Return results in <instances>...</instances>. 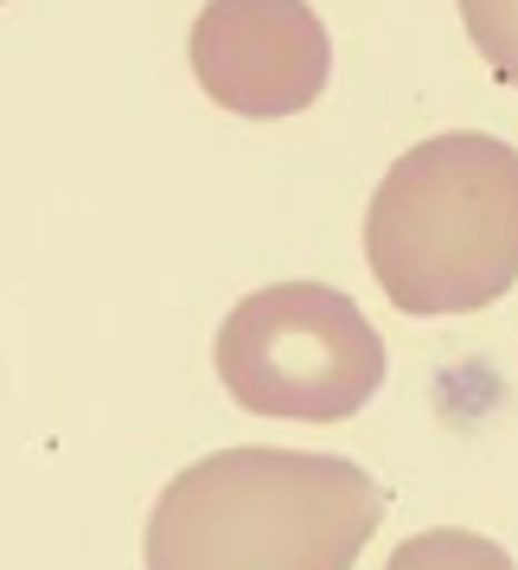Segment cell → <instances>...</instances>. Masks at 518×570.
<instances>
[{"mask_svg":"<svg viewBox=\"0 0 518 570\" xmlns=\"http://www.w3.org/2000/svg\"><path fill=\"white\" fill-rule=\"evenodd\" d=\"M218 385L250 416L346 423L385 391V340L352 295L327 283H269L218 327Z\"/></svg>","mask_w":518,"mask_h":570,"instance_id":"3","label":"cell"},{"mask_svg":"<svg viewBox=\"0 0 518 570\" xmlns=\"http://www.w3.org/2000/svg\"><path fill=\"white\" fill-rule=\"evenodd\" d=\"M390 493L346 455L218 449L148 513V570H352Z\"/></svg>","mask_w":518,"mask_h":570,"instance_id":"1","label":"cell"},{"mask_svg":"<svg viewBox=\"0 0 518 570\" xmlns=\"http://www.w3.org/2000/svg\"><path fill=\"white\" fill-rule=\"evenodd\" d=\"M365 263L416 321L492 308L518 283V148L448 129L397 155L365 206Z\"/></svg>","mask_w":518,"mask_h":570,"instance_id":"2","label":"cell"},{"mask_svg":"<svg viewBox=\"0 0 518 570\" xmlns=\"http://www.w3.org/2000/svg\"><path fill=\"white\" fill-rule=\"evenodd\" d=\"M385 570H518L506 544H492L487 532H467V525H429L390 551Z\"/></svg>","mask_w":518,"mask_h":570,"instance_id":"5","label":"cell"},{"mask_svg":"<svg viewBox=\"0 0 518 570\" xmlns=\"http://www.w3.org/2000/svg\"><path fill=\"white\" fill-rule=\"evenodd\" d=\"M455 7H461L467 39L492 65V78L518 90V0H455Z\"/></svg>","mask_w":518,"mask_h":570,"instance_id":"6","label":"cell"},{"mask_svg":"<svg viewBox=\"0 0 518 570\" xmlns=\"http://www.w3.org/2000/svg\"><path fill=\"white\" fill-rule=\"evenodd\" d=\"M186 52L199 90L243 122L301 116L333 78V39L308 0H206Z\"/></svg>","mask_w":518,"mask_h":570,"instance_id":"4","label":"cell"}]
</instances>
